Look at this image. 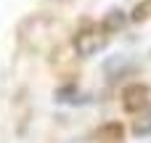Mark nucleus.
Wrapping results in <instances>:
<instances>
[{
  "mask_svg": "<svg viewBox=\"0 0 151 143\" xmlns=\"http://www.w3.org/2000/svg\"><path fill=\"white\" fill-rule=\"evenodd\" d=\"M104 45H106V34H104V29H98V27H85V29H80V32L74 34V50H77L82 58L98 53Z\"/></svg>",
  "mask_w": 151,
  "mask_h": 143,
  "instance_id": "1",
  "label": "nucleus"
},
{
  "mask_svg": "<svg viewBox=\"0 0 151 143\" xmlns=\"http://www.w3.org/2000/svg\"><path fill=\"white\" fill-rule=\"evenodd\" d=\"M146 103H149V88L146 85L133 82V85H127L122 90V106H125V111H141V109H146Z\"/></svg>",
  "mask_w": 151,
  "mask_h": 143,
  "instance_id": "2",
  "label": "nucleus"
},
{
  "mask_svg": "<svg viewBox=\"0 0 151 143\" xmlns=\"http://www.w3.org/2000/svg\"><path fill=\"white\" fill-rule=\"evenodd\" d=\"M122 135H125V130H122L119 122H106V125H101L96 130V141L98 143H119Z\"/></svg>",
  "mask_w": 151,
  "mask_h": 143,
  "instance_id": "3",
  "label": "nucleus"
},
{
  "mask_svg": "<svg viewBox=\"0 0 151 143\" xmlns=\"http://www.w3.org/2000/svg\"><path fill=\"white\" fill-rule=\"evenodd\" d=\"M127 24V16H125V11H119V8H111L106 16H104V32H119L122 27Z\"/></svg>",
  "mask_w": 151,
  "mask_h": 143,
  "instance_id": "4",
  "label": "nucleus"
},
{
  "mask_svg": "<svg viewBox=\"0 0 151 143\" xmlns=\"http://www.w3.org/2000/svg\"><path fill=\"white\" fill-rule=\"evenodd\" d=\"M133 133L141 135V138H143V135H151V109L146 111V114H141V117L133 122Z\"/></svg>",
  "mask_w": 151,
  "mask_h": 143,
  "instance_id": "5",
  "label": "nucleus"
},
{
  "mask_svg": "<svg viewBox=\"0 0 151 143\" xmlns=\"http://www.w3.org/2000/svg\"><path fill=\"white\" fill-rule=\"evenodd\" d=\"M127 66V61L122 58V56H114V58H109L106 64H104V72L109 74V77H114V69H125Z\"/></svg>",
  "mask_w": 151,
  "mask_h": 143,
  "instance_id": "6",
  "label": "nucleus"
}]
</instances>
